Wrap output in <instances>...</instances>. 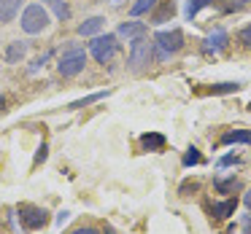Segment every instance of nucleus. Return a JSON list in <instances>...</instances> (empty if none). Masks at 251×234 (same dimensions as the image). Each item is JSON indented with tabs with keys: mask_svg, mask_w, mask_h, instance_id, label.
I'll list each match as a JSON object with an SVG mask.
<instances>
[{
	"mask_svg": "<svg viewBox=\"0 0 251 234\" xmlns=\"http://www.w3.org/2000/svg\"><path fill=\"white\" fill-rule=\"evenodd\" d=\"M181 49H184V33H181L178 27L159 30V33L154 35V62L170 60V57L178 54Z\"/></svg>",
	"mask_w": 251,
	"mask_h": 234,
	"instance_id": "f257e3e1",
	"label": "nucleus"
},
{
	"mask_svg": "<svg viewBox=\"0 0 251 234\" xmlns=\"http://www.w3.org/2000/svg\"><path fill=\"white\" fill-rule=\"evenodd\" d=\"M154 62V41H149L146 35L143 38L130 41V57H127V67L132 73H143L149 65Z\"/></svg>",
	"mask_w": 251,
	"mask_h": 234,
	"instance_id": "f03ea898",
	"label": "nucleus"
},
{
	"mask_svg": "<svg viewBox=\"0 0 251 234\" xmlns=\"http://www.w3.org/2000/svg\"><path fill=\"white\" fill-rule=\"evenodd\" d=\"M84 67H87V51H84L81 46H76V43L68 46V49L60 54V60H57V73H60L62 78L78 76Z\"/></svg>",
	"mask_w": 251,
	"mask_h": 234,
	"instance_id": "7ed1b4c3",
	"label": "nucleus"
},
{
	"mask_svg": "<svg viewBox=\"0 0 251 234\" xmlns=\"http://www.w3.org/2000/svg\"><path fill=\"white\" fill-rule=\"evenodd\" d=\"M19 24H22V30L27 35H38V33H44V30H49L51 17H49V11H46L41 3H30V6L22 11Z\"/></svg>",
	"mask_w": 251,
	"mask_h": 234,
	"instance_id": "20e7f679",
	"label": "nucleus"
},
{
	"mask_svg": "<svg viewBox=\"0 0 251 234\" xmlns=\"http://www.w3.org/2000/svg\"><path fill=\"white\" fill-rule=\"evenodd\" d=\"M116 51H119V38H116V33L95 35L92 43H89V54H92L95 62H100V65H105V62L114 60Z\"/></svg>",
	"mask_w": 251,
	"mask_h": 234,
	"instance_id": "39448f33",
	"label": "nucleus"
},
{
	"mask_svg": "<svg viewBox=\"0 0 251 234\" xmlns=\"http://www.w3.org/2000/svg\"><path fill=\"white\" fill-rule=\"evenodd\" d=\"M17 213H19V221H22L25 232H38V229H44L49 223V213L38 205H30V202H22L17 207Z\"/></svg>",
	"mask_w": 251,
	"mask_h": 234,
	"instance_id": "423d86ee",
	"label": "nucleus"
},
{
	"mask_svg": "<svg viewBox=\"0 0 251 234\" xmlns=\"http://www.w3.org/2000/svg\"><path fill=\"white\" fill-rule=\"evenodd\" d=\"M227 46H229V33L224 27H213L211 33L205 35V41H202V54L219 57Z\"/></svg>",
	"mask_w": 251,
	"mask_h": 234,
	"instance_id": "0eeeda50",
	"label": "nucleus"
},
{
	"mask_svg": "<svg viewBox=\"0 0 251 234\" xmlns=\"http://www.w3.org/2000/svg\"><path fill=\"white\" fill-rule=\"evenodd\" d=\"M205 210L211 213V218H216V221H227V218H232L235 210H238V199H235V196H227V199H222V202H208Z\"/></svg>",
	"mask_w": 251,
	"mask_h": 234,
	"instance_id": "6e6552de",
	"label": "nucleus"
},
{
	"mask_svg": "<svg viewBox=\"0 0 251 234\" xmlns=\"http://www.w3.org/2000/svg\"><path fill=\"white\" fill-rule=\"evenodd\" d=\"M146 22H138V19H130V22H122L116 27V38H125V41H135L146 35Z\"/></svg>",
	"mask_w": 251,
	"mask_h": 234,
	"instance_id": "1a4fd4ad",
	"label": "nucleus"
},
{
	"mask_svg": "<svg viewBox=\"0 0 251 234\" xmlns=\"http://www.w3.org/2000/svg\"><path fill=\"white\" fill-rule=\"evenodd\" d=\"M141 148L143 151H151V153H157V151H165V146H168V137L162 135V132H143L141 135Z\"/></svg>",
	"mask_w": 251,
	"mask_h": 234,
	"instance_id": "9d476101",
	"label": "nucleus"
},
{
	"mask_svg": "<svg viewBox=\"0 0 251 234\" xmlns=\"http://www.w3.org/2000/svg\"><path fill=\"white\" fill-rule=\"evenodd\" d=\"M213 191L216 194H224V196H229V194H235V191H240V178L238 175H216L213 178Z\"/></svg>",
	"mask_w": 251,
	"mask_h": 234,
	"instance_id": "9b49d317",
	"label": "nucleus"
},
{
	"mask_svg": "<svg viewBox=\"0 0 251 234\" xmlns=\"http://www.w3.org/2000/svg\"><path fill=\"white\" fill-rule=\"evenodd\" d=\"M173 14H176V0H159L157 8L149 14V19H151V24H162L168 19H173Z\"/></svg>",
	"mask_w": 251,
	"mask_h": 234,
	"instance_id": "f8f14e48",
	"label": "nucleus"
},
{
	"mask_svg": "<svg viewBox=\"0 0 251 234\" xmlns=\"http://www.w3.org/2000/svg\"><path fill=\"white\" fill-rule=\"evenodd\" d=\"M103 27H105V17H89L78 24V35L81 38H95V35L103 33Z\"/></svg>",
	"mask_w": 251,
	"mask_h": 234,
	"instance_id": "ddd939ff",
	"label": "nucleus"
},
{
	"mask_svg": "<svg viewBox=\"0 0 251 234\" xmlns=\"http://www.w3.org/2000/svg\"><path fill=\"white\" fill-rule=\"evenodd\" d=\"M219 143L222 146H251V132L249 129H227Z\"/></svg>",
	"mask_w": 251,
	"mask_h": 234,
	"instance_id": "4468645a",
	"label": "nucleus"
},
{
	"mask_svg": "<svg viewBox=\"0 0 251 234\" xmlns=\"http://www.w3.org/2000/svg\"><path fill=\"white\" fill-rule=\"evenodd\" d=\"M19 8H22V0H0V22L3 24L14 22Z\"/></svg>",
	"mask_w": 251,
	"mask_h": 234,
	"instance_id": "2eb2a0df",
	"label": "nucleus"
},
{
	"mask_svg": "<svg viewBox=\"0 0 251 234\" xmlns=\"http://www.w3.org/2000/svg\"><path fill=\"white\" fill-rule=\"evenodd\" d=\"M25 57H27V43H25V41H11V43L6 46V62L17 65V62H22Z\"/></svg>",
	"mask_w": 251,
	"mask_h": 234,
	"instance_id": "dca6fc26",
	"label": "nucleus"
},
{
	"mask_svg": "<svg viewBox=\"0 0 251 234\" xmlns=\"http://www.w3.org/2000/svg\"><path fill=\"white\" fill-rule=\"evenodd\" d=\"M157 3H159V0H135V3L130 6V17L132 19L146 17V14H151L154 8H157Z\"/></svg>",
	"mask_w": 251,
	"mask_h": 234,
	"instance_id": "f3484780",
	"label": "nucleus"
},
{
	"mask_svg": "<svg viewBox=\"0 0 251 234\" xmlns=\"http://www.w3.org/2000/svg\"><path fill=\"white\" fill-rule=\"evenodd\" d=\"M44 3L54 11V17L60 19V22H68V19H71V6H68V0H44Z\"/></svg>",
	"mask_w": 251,
	"mask_h": 234,
	"instance_id": "a211bd4d",
	"label": "nucleus"
},
{
	"mask_svg": "<svg viewBox=\"0 0 251 234\" xmlns=\"http://www.w3.org/2000/svg\"><path fill=\"white\" fill-rule=\"evenodd\" d=\"M240 86H243L240 81H222V84H213L208 92H211V94H235Z\"/></svg>",
	"mask_w": 251,
	"mask_h": 234,
	"instance_id": "6ab92c4d",
	"label": "nucleus"
},
{
	"mask_svg": "<svg viewBox=\"0 0 251 234\" xmlns=\"http://www.w3.org/2000/svg\"><path fill=\"white\" fill-rule=\"evenodd\" d=\"M205 6H211V0H186V11H184L186 19L192 22V19L200 14V8H205Z\"/></svg>",
	"mask_w": 251,
	"mask_h": 234,
	"instance_id": "aec40b11",
	"label": "nucleus"
},
{
	"mask_svg": "<svg viewBox=\"0 0 251 234\" xmlns=\"http://www.w3.org/2000/svg\"><path fill=\"white\" fill-rule=\"evenodd\" d=\"M184 167H195V164H202V153L197 151V148H186V153H184Z\"/></svg>",
	"mask_w": 251,
	"mask_h": 234,
	"instance_id": "412c9836",
	"label": "nucleus"
},
{
	"mask_svg": "<svg viewBox=\"0 0 251 234\" xmlns=\"http://www.w3.org/2000/svg\"><path fill=\"white\" fill-rule=\"evenodd\" d=\"M105 94H108V92H95V94H89V97H81V100H76V103H71L68 108L76 110V108H84V105H92V103H98V100H103Z\"/></svg>",
	"mask_w": 251,
	"mask_h": 234,
	"instance_id": "4be33fe9",
	"label": "nucleus"
},
{
	"mask_svg": "<svg viewBox=\"0 0 251 234\" xmlns=\"http://www.w3.org/2000/svg\"><path fill=\"white\" fill-rule=\"evenodd\" d=\"M219 167H235V164H240V156H238V153H227V156H222V159H219Z\"/></svg>",
	"mask_w": 251,
	"mask_h": 234,
	"instance_id": "5701e85b",
	"label": "nucleus"
},
{
	"mask_svg": "<svg viewBox=\"0 0 251 234\" xmlns=\"http://www.w3.org/2000/svg\"><path fill=\"white\" fill-rule=\"evenodd\" d=\"M195 191H200V183H197V180H186V183L178 189V194L181 196H189V194H195Z\"/></svg>",
	"mask_w": 251,
	"mask_h": 234,
	"instance_id": "b1692460",
	"label": "nucleus"
},
{
	"mask_svg": "<svg viewBox=\"0 0 251 234\" xmlns=\"http://www.w3.org/2000/svg\"><path fill=\"white\" fill-rule=\"evenodd\" d=\"M238 41L246 46V49H251V24H246V27L238 33Z\"/></svg>",
	"mask_w": 251,
	"mask_h": 234,
	"instance_id": "393cba45",
	"label": "nucleus"
},
{
	"mask_svg": "<svg viewBox=\"0 0 251 234\" xmlns=\"http://www.w3.org/2000/svg\"><path fill=\"white\" fill-rule=\"evenodd\" d=\"M49 57H51V51H46V54H41V57H38V60H35V62H33V67H30V73H38V70H41V67H44V65H46V62H49Z\"/></svg>",
	"mask_w": 251,
	"mask_h": 234,
	"instance_id": "a878e982",
	"label": "nucleus"
},
{
	"mask_svg": "<svg viewBox=\"0 0 251 234\" xmlns=\"http://www.w3.org/2000/svg\"><path fill=\"white\" fill-rule=\"evenodd\" d=\"M71 234H100V229H95V226H78V229H73Z\"/></svg>",
	"mask_w": 251,
	"mask_h": 234,
	"instance_id": "bb28decb",
	"label": "nucleus"
},
{
	"mask_svg": "<svg viewBox=\"0 0 251 234\" xmlns=\"http://www.w3.org/2000/svg\"><path fill=\"white\" fill-rule=\"evenodd\" d=\"M68 218H71V213L60 210V213H57V218H54V223H57V226H62V223H68Z\"/></svg>",
	"mask_w": 251,
	"mask_h": 234,
	"instance_id": "cd10ccee",
	"label": "nucleus"
},
{
	"mask_svg": "<svg viewBox=\"0 0 251 234\" xmlns=\"http://www.w3.org/2000/svg\"><path fill=\"white\" fill-rule=\"evenodd\" d=\"M46 151H49V148H46V143H41V148H38V153H35V164H41L46 159Z\"/></svg>",
	"mask_w": 251,
	"mask_h": 234,
	"instance_id": "c85d7f7f",
	"label": "nucleus"
},
{
	"mask_svg": "<svg viewBox=\"0 0 251 234\" xmlns=\"http://www.w3.org/2000/svg\"><path fill=\"white\" fill-rule=\"evenodd\" d=\"M240 223H243V234H251V215H243Z\"/></svg>",
	"mask_w": 251,
	"mask_h": 234,
	"instance_id": "c756f323",
	"label": "nucleus"
},
{
	"mask_svg": "<svg viewBox=\"0 0 251 234\" xmlns=\"http://www.w3.org/2000/svg\"><path fill=\"white\" fill-rule=\"evenodd\" d=\"M243 205L249 207V213H251V189H249V191H246V194H243Z\"/></svg>",
	"mask_w": 251,
	"mask_h": 234,
	"instance_id": "7c9ffc66",
	"label": "nucleus"
},
{
	"mask_svg": "<svg viewBox=\"0 0 251 234\" xmlns=\"http://www.w3.org/2000/svg\"><path fill=\"white\" fill-rule=\"evenodd\" d=\"M125 3H127V0H108V6H111V8H122Z\"/></svg>",
	"mask_w": 251,
	"mask_h": 234,
	"instance_id": "2f4dec72",
	"label": "nucleus"
},
{
	"mask_svg": "<svg viewBox=\"0 0 251 234\" xmlns=\"http://www.w3.org/2000/svg\"><path fill=\"white\" fill-rule=\"evenodd\" d=\"M105 234H116V229H111V226H105Z\"/></svg>",
	"mask_w": 251,
	"mask_h": 234,
	"instance_id": "473e14b6",
	"label": "nucleus"
},
{
	"mask_svg": "<svg viewBox=\"0 0 251 234\" xmlns=\"http://www.w3.org/2000/svg\"><path fill=\"white\" fill-rule=\"evenodd\" d=\"M3 105H6V97H3V94H0V110H3Z\"/></svg>",
	"mask_w": 251,
	"mask_h": 234,
	"instance_id": "72a5a7b5",
	"label": "nucleus"
},
{
	"mask_svg": "<svg viewBox=\"0 0 251 234\" xmlns=\"http://www.w3.org/2000/svg\"><path fill=\"white\" fill-rule=\"evenodd\" d=\"M240 3H251V0H240Z\"/></svg>",
	"mask_w": 251,
	"mask_h": 234,
	"instance_id": "f704fd0d",
	"label": "nucleus"
},
{
	"mask_svg": "<svg viewBox=\"0 0 251 234\" xmlns=\"http://www.w3.org/2000/svg\"><path fill=\"white\" fill-rule=\"evenodd\" d=\"M249 108H251V105H249Z\"/></svg>",
	"mask_w": 251,
	"mask_h": 234,
	"instance_id": "c9c22d12",
	"label": "nucleus"
}]
</instances>
